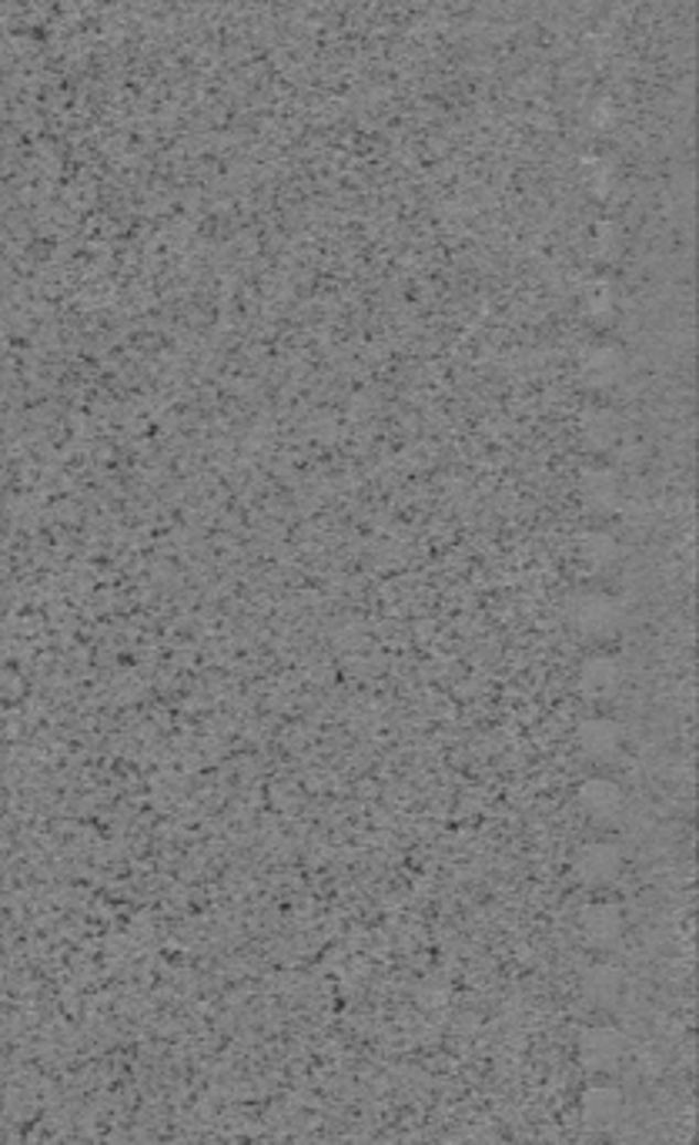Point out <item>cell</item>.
Listing matches in <instances>:
<instances>
[{
  "mask_svg": "<svg viewBox=\"0 0 699 1145\" xmlns=\"http://www.w3.org/2000/svg\"><path fill=\"white\" fill-rule=\"evenodd\" d=\"M582 1056L589 1066L595 1069H606L613 1066L620 1056H623V1035L610 1031V1028H592L582 1041Z\"/></svg>",
  "mask_w": 699,
  "mask_h": 1145,
  "instance_id": "1",
  "label": "cell"
}]
</instances>
